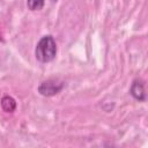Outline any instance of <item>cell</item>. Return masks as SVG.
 <instances>
[{"instance_id":"cell-1","label":"cell","mask_w":148,"mask_h":148,"mask_svg":"<svg viewBox=\"0 0 148 148\" xmlns=\"http://www.w3.org/2000/svg\"><path fill=\"white\" fill-rule=\"evenodd\" d=\"M57 54V44L51 35L43 36L35 47V57L38 61L46 64L52 61Z\"/></svg>"},{"instance_id":"cell-2","label":"cell","mask_w":148,"mask_h":148,"mask_svg":"<svg viewBox=\"0 0 148 148\" xmlns=\"http://www.w3.org/2000/svg\"><path fill=\"white\" fill-rule=\"evenodd\" d=\"M64 84L65 83L62 81H59L57 79H50V80L43 81L38 86V92L46 97L53 96L61 91V89L64 88Z\"/></svg>"},{"instance_id":"cell-3","label":"cell","mask_w":148,"mask_h":148,"mask_svg":"<svg viewBox=\"0 0 148 148\" xmlns=\"http://www.w3.org/2000/svg\"><path fill=\"white\" fill-rule=\"evenodd\" d=\"M130 94L132 95V97L139 102H145L146 101V91H145V87L142 81L140 80H134L131 84L130 88Z\"/></svg>"},{"instance_id":"cell-4","label":"cell","mask_w":148,"mask_h":148,"mask_svg":"<svg viewBox=\"0 0 148 148\" xmlns=\"http://www.w3.org/2000/svg\"><path fill=\"white\" fill-rule=\"evenodd\" d=\"M0 104H1V108L5 112L7 113H13L16 109V102L15 99L12 97V96H3L0 101Z\"/></svg>"},{"instance_id":"cell-5","label":"cell","mask_w":148,"mask_h":148,"mask_svg":"<svg viewBox=\"0 0 148 148\" xmlns=\"http://www.w3.org/2000/svg\"><path fill=\"white\" fill-rule=\"evenodd\" d=\"M44 3H45V0H27V7L32 12L40 10L44 7Z\"/></svg>"}]
</instances>
